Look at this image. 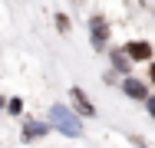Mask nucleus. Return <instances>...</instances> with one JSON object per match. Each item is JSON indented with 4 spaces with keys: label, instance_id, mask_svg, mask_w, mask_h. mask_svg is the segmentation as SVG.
Segmentation results:
<instances>
[{
    "label": "nucleus",
    "instance_id": "1",
    "mask_svg": "<svg viewBox=\"0 0 155 148\" xmlns=\"http://www.w3.org/2000/svg\"><path fill=\"white\" fill-rule=\"evenodd\" d=\"M50 122H53V128L63 132V135H69V138H83V118L76 115L69 105L56 102V105L50 109Z\"/></svg>",
    "mask_w": 155,
    "mask_h": 148
},
{
    "label": "nucleus",
    "instance_id": "2",
    "mask_svg": "<svg viewBox=\"0 0 155 148\" xmlns=\"http://www.w3.org/2000/svg\"><path fill=\"white\" fill-rule=\"evenodd\" d=\"M89 43H93V50H106L109 46V23L99 13L89 17Z\"/></svg>",
    "mask_w": 155,
    "mask_h": 148
},
{
    "label": "nucleus",
    "instance_id": "3",
    "mask_svg": "<svg viewBox=\"0 0 155 148\" xmlns=\"http://www.w3.org/2000/svg\"><path fill=\"white\" fill-rule=\"evenodd\" d=\"M69 102H73V109L79 112V118H96V105L89 102V95L79 86H69Z\"/></svg>",
    "mask_w": 155,
    "mask_h": 148
},
{
    "label": "nucleus",
    "instance_id": "4",
    "mask_svg": "<svg viewBox=\"0 0 155 148\" xmlns=\"http://www.w3.org/2000/svg\"><path fill=\"white\" fill-rule=\"evenodd\" d=\"M125 59L129 63H149L152 59V43L149 40H132V43H125Z\"/></svg>",
    "mask_w": 155,
    "mask_h": 148
},
{
    "label": "nucleus",
    "instance_id": "5",
    "mask_svg": "<svg viewBox=\"0 0 155 148\" xmlns=\"http://www.w3.org/2000/svg\"><path fill=\"white\" fill-rule=\"evenodd\" d=\"M122 92L129 95V99H135V102H145L152 92H149V86L142 82V79H135V76H125L122 79Z\"/></svg>",
    "mask_w": 155,
    "mask_h": 148
},
{
    "label": "nucleus",
    "instance_id": "6",
    "mask_svg": "<svg viewBox=\"0 0 155 148\" xmlns=\"http://www.w3.org/2000/svg\"><path fill=\"white\" fill-rule=\"evenodd\" d=\"M50 132V125H43V122H27L23 125V142H33V138H43Z\"/></svg>",
    "mask_w": 155,
    "mask_h": 148
},
{
    "label": "nucleus",
    "instance_id": "7",
    "mask_svg": "<svg viewBox=\"0 0 155 148\" xmlns=\"http://www.w3.org/2000/svg\"><path fill=\"white\" fill-rule=\"evenodd\" d=\"M3 109H7L10 115H20V112H23V99H17V95H13V99H7V102H3Z\"/></svg>",
    "mask_w": 155,
    "mask_h": 148
},
{
    "label": "nucleus",
    "instance_id": "8",
    "mask_svg": "<svg viewBox=\"0 0 155 148\" xmlns=\"http://www.w3.org/2000/svg\"><path fill=\"white\" fill-rule=\"evenodd\" d=\"M112 66H116L119 72H129V59H125V53H119V50H116V53H112Z\"/></svg>",
    "mask_w": 155,
    "mask_h": 148
},
{
    "label": "nucleus",
    "instance_id": "9",
    "mask_svg": "<svg viewBox=\"0 0 155 148\" xmlns=\"http://www.w3.org/2000/svg\"><path fill=\"white\" fill-rule=\"evenodd\" d=\"M53 20H56V30H60V33H69V30H73V23H69V17H66V13H56Z\"/></svg>",
    "mask_w": 155,
    "mask_h": 148
},
{
    "label": "nucleus",
    "instance_id": "10",
    "mask_svg": "<svg viewBox=\"0 0 155 148\" xmlns=\"http://www.w3.org/2000/svg\"><path fill=\"white\" fill-rule=\"evenodd\" d=\"M145 112L155 118V95H149V99H145Z\"/></svg>",
    "mask_w": 155,
    "mask_h": 148
},
{
    "label": "nucleus",
    "instance_id": "11",
    "mask_svg": "<svg viewBox=\"0 0 155 148\" xmlns=\"http://www.w3.org/2000/svg\"><path fill=\"white\" fill-rule=\"evenodd\" d=\"M149 82H152V86H155V63H152V66H149Z\"/></svg>",
    "mask_w": 155,
    "mask_h": 148
},
{
    "label": "nucleus",
    "instance_id": "12",
    "mask_svg": "<svg viewBox=\"0 0 155 148\" xmlns=\"http://www.w3.org/2000/svg\"><path fill=\"white\" fill-rule=\"evenodd\" d=\"M3 102H7V99H3V95H0V109H3Z\"/></svg>",
    "mask_w": 155,
    "mask_h": 148
}]
</instances>
